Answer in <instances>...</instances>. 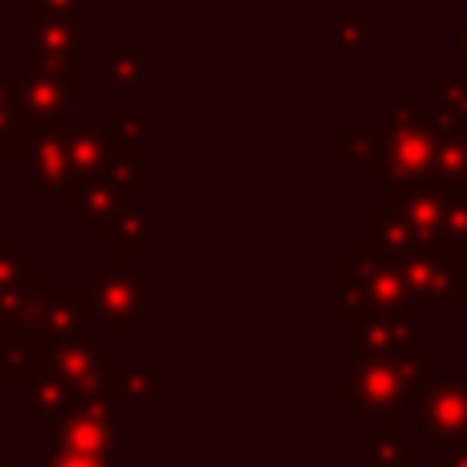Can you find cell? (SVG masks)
I'll list each match as a JSON object with an SVG mask.
<instances>
[{
	"mask_svg": "<svg viewBox=\"0 0 467 467\" xmlns=\"http://www.w3.org/2000/svg\"><path fill=\"white\" fill-rule=\"evenodd\" d=\"M434 372L438 361L423 350L401 358H354V365L336 372V401L347 405L358 423L401 420Z\"/></svg>",
	"mask_w": 467,
	"mask_h": 467,
	"instance_id": "6da1fadb",
	"label": "cell"
},
{
	"mask_svg": "<svg viewBox=\"0 0 467 467\" xmlns=\"http://www.w3.org/2000/svg\"><path fill=\"white\" fill-rule=\"evenodd\" d=\"M431 128L434 109L416 88L390 84L383 91V146L368 171L372 190H398L431 179Z\"/></svg>",
	"mask_w": 467,
	"mask_h": 467,
	"instance_id": "7a4b0ae2",
	"label": "cell"
},
{
	"mask_svg": "<svg viewBox=\"0 0 467 467\" xmlns=\"http://www.w3.org/2000/svg\"><path fill=\"white\" fill-rule=\"evenodd\" d=\"M398 263L379 255L376 244L361 234L350 241V252L336 259V321L350 325L365 310H409Z\"/></svg>",
	"mask_w": 467,
	"mask_h": 467,
	"instance_id": "3957f363",
	"label": "cell"
},
{
	"mask_svg": "<svg viewBox=\"0 0 467 467\" xmlns=\"http://www.w3.org/2000/svg\"><path fill=\"white\" fill-rule=\"evenodd\" d=\"M157 274L135 266H99L84 277L88 321L102 328V339H135L142 325L157 317L153 296Z\"/></svg>",
	"mask_w": 467,
	"mask_h": 467,
	"instance_id": "277c9868",
	"label": "cell"
},
{
	"mask_svg": "<svg viewBox=\"0 0 467 467\" xmlns=\"http://www.w3.org/2000/svg\"><path fill=\"white\" fill-rule=\"evenodd\" d=\"M11 95L18 128L62 124L69 120V109L88 106V69L18 58V66L11 69Z\"/></svg>",
	"mask_w": 467,
	"mask_h": 467,
	"instance_id": "5b68a950",
	"label": "cell"
},
{
	"mask_svg": "<svg viewBox=\"0 0 467 467\" xmlns=\"http://www.w3.org/2000/svg\"><path fill=\"white\" fill-rule=\"evenodd\" d=\"M11 161H18L22 190H33L36 204L58 208L73 190L69 175V146H66V120L44 128H22Z\"/></svg>",
	"mask_w": 467,
	"mask_h": 467,
	"instance_id": "8992f818",
	"label": "cell"
},
{
	"mask_svg": "<svg viewBox=\"0 0 467 467\" xmlns=\"http://www.w3.org/2000/svg\"><path fill=\"white\" fill-rule=\"evenodd\" d=\"M18 58L88 69V7L18 15Z\"/></svg>",
	"mask_w": 467,
	"mask_h": 467,
	"instance_id": "52a82bcc",
	"label": "cell"
},
{
	"mask_svg": "<svg viewBox=\"0 0 467 467\" xmlns=\"http://www.w3.org/2000/svg\"><path fill=\"white\" fill-rule=\"evenodd\" d=\"M416 306H467V241L394 259Z\"/></svg>",
	"mask_w": 467,
	"mask_h": 467,
	"instance_id": "ba28073f",
	"label": "cell"
},
{
	"mask_svg": "<svg viewBox=\"0 0 467 467\" xmlns=\"http://www.w3.org/2000/svg\"><path fill=\"white\" fill-rule=\"evenodd\" d=\"M51 449L95 460H120V405L109 394H84L66 416L55 420Z\"/></svg>",
	"mask_w": 467,
	"mask_h": 467,
	"instance_id": "9c48e42d",
	"label": "cell"
},
{
	"mask_svg": "<svg viewBox=\"0 0 467 467\" xmlns=\"http://www.w3.org/2000/svg\"><path fill=\"white\" fill-rule=\"evenodd\" d=\"M102 84L117 102H139V95L157 84V44L150 36H106Z\"/></svg>",
	"mask_w": 467,
	"mask_h": 467,
	"instance_id": "30bf717a",
	"label": "cell"
},
{
	"mask_svg": "<svg viewBox=\"0 0 467 467\" xmlns=\"http://www.w3.org/2000/svg\"><path fill=\"white\" fill-rule=\"evenodd\" d=\"M354 358H401L416 354L423 339L420 306L409 310H365L350 321Z\"/></svg>",
	"mask_w": 467,
	"mask_h": 467,
	"instance_id": "8fae6325",
	"label": "cell"
},
{
	"mask_svg": "<svg viewBox=\"0 0 467 467\" xmlns=\"http://www.w3.org/2000/svg\"><path fill=\"white\" fill-rule=\"evenodd\" d=\"M383 197H390L401 208V215L409 219L416 252H434L441 244H452L449 241V197H452V186L423 179V182H412V186L383 190Z\"/></svg>",
	"mask_w": 467,
	"mask_h": 467,
	"instance_id": "7c38bea8",
	"label": "cell"
},
{
	"mask_svg": "<svg viewBox=\"0 0 467 467\" xmlns=\"http://www.w3.org/2000/svg\"><path fill=\"white\" fill-rule=\"evenodd\" d=\"M102 365H106V387L120 409L171 401V376L157 365L153 354H109L106 350Z\"/></svg>",
	"mask_w": 467,
	"mask_h": 467,
	"instance_id": "4fadbf2b",
	"label": "cell"
},
{
	"mask_svg": "<svg viewBox=\"0 0 467 467\" xmlns=\"http://www.w3.org/2000/svg\"><path fill=\"white\" fill-rule=\"evenodd\" d=\"M157 208L146 201L124 204L102 230V266H135L139 259L157 252Z\"/></svg>",
	"mask_w": 467,
	"mask_h": 467,
	"instance_id": "5bb4252c",
	"label": "cell"
},
{
	"mask_svg": "<svg viewBox=\"0 0 467 467\" xmlns=\"http://www.w3.org/2000/svg\"><path fill=\"white\" fill-rule=\"evenodd\" d=\"M131 201H139V190H128V186L113 182L109 175H88V179L73 182V190L66 197V212L77 226H84V234L91 241H99L106 223Z\"/></svg>",
	"mask_w": 467,
	"mask_h": 467,
	"instance_id": "9a60e30c",
	"label": "cell"
},
{
	"mask_svg": "<svg viewBox=\"0 0 467 467\" xmlns=\"http://www.w3.org/2000/svg\"><path fill=\"white\" fill-rule=\"evenodd\" d=\"M420 431L431 438L467 434V376H431L416 398Z\"/></svg>",
	"mask_w": 467,
	"mask_h": 467,
	"instance_id": "2e32d148",
	"label": "cell"
},
{
	"mask_svg": "<svg viewBox=\"0 0 467 467\" xmlns=\"http://www.w3.org/2000/svg\"><path fill=\"white\" fill-rule=\"evenodd\" d=\"M102 358H106L102 336H77V339L47 343V365L44 368L58 372L62 379H69L80 394H109Z\"/></svg>",
	"mask_w": 467,
	"mask_h": 467,
	"instance_id": "e0dca14e",
	"label": "cell"
},
{
	"mask_svg": "<svg viewBox=\"0 0 467 467\" xmlns=\"http://www.w3.org/2000/svg\"><path fill=\"white\" fill-rule=\"evenodd\" d=\"M47 336L36 325L7 321L0 317V383L7 390H18L47 365Z\"/></svg>",
	"mask_w": 467,
	"mask_h": 467,
	"instance_id": "ac0fdd59",
	"label": "cell"
},
{
	"mask_svg": "<svg viewBox=\"0 0 467 467\" xmlns=\"http://www.w3.org/2000/svg\"><path fill=\"white\" fill-rule=\"evenodd\" d=\"M18 420L22 423H55L58 416H66L84 394L69 383V379H62L58 372H40V376H33L29 383H22L18 390Z\"/></svg>",
	"mask_w": 467,
	"mask_h": 467,
	"instance_id": "d6986e66",
	"label": "cell"
},
{
	"mask_svg": "<svg viewBox=\"0 0 467 467\" xmlns=\"http://www.w3.org/2000/svg\"><path fill=\"white\" fill-rule=\"evenodd\" d=\"M33 325L51 339V343H62V339H77V336H88V306H84V288H47L44 299L36 303V314H33Z\"/></svg>",
	"mask_w": 467,
	"mask_h": 467,
	"instance_id": "ffe728a7",
	"label": "cell"
},
{
	"mask_svg": "<svg viewBox=\"0 0 467 467\" xmlns=\"http://www.w3.org/2000/svg\"><path fill=\"white\" fill-rule=\"evenodd\" d=\"M102 175H109L113 182L128 186V190H150L157 179V146L150 135H113V146L106 153Z\"/></svg>",
	"mask_w": 467,
	"mask_h": 467,
	"instance_id": "44dd1931",
	"label": "cell"
},
{
	"mask_svg": "<svg viewBox=\"0 0 467 467\" xmlns=\"http://www.w3.org/2000/svg\"><path fill=\"white\" fill-rule=\"evenodd\" d=\"M383 120H339L336 124V171L368 175L379 161Z\"/></svg>",
	"mask_w": 467,
	"mask_h": 467,
	"instance_id": "7402d4cb",
	"label": "cell"
},
{
	"mask_svg": "<svg viewBox=\"0 0 467 467\" xmlns=\"http://www.w3.org/2000/svg\"><path fill=\"white\" fill-rule=\"evenodd\" d=\"M66 146H69V175L73 182L88 175H102L106 153L113 146V131L102 120H66Z\"/></svg>",
	"mask_w": 467,
	"mask_h": 467,
	"instance_id": "603a6c76",
	"label": "cell"
},
{
	"mask_svg": "<svg viewBox=\"0 0 467 467\" xmlns=\"http://www.w3.org/2000/svg\"><path fill=\"white\" fill-rule=\"evenodd\" d=\"M55 285H58V281H55V274H51L47 266H40V259H36V263H29V266H26V270H18L15 277L0 281V317L33 325L36 303H40V299H44V292H47V288H55Z\"/></svg>",
	"mask_w": 467,
	"mask_h": 467,
	"instance_id": "cb8c5ba5",
	"label": "cell"
},
{
	"mask_svg": "<svg viewBox=\"0 0 467 467\" xmlns=\"http://www.w3.org/2000/svg\"><path fill=\"white\" fill-rule=\"evenodd\" d=\"M387 36V22L372 15L365 4H339L336 7V55L339 58H365Z\"/></svg>",
	"mask_w": 467,
	"mask_h": 467,
	"instance_id": "d4e9b609",
	"label": "cell"
},
{
	"mask_svg": "<svg viewBox=\"0 0 467 467\" xmlns=\"http://www.w3.org/2000/svg\"><path fill=\"white\" fill-rule=\"evenodd\" d=\"M379 255L387 259H401V255H412L416 252V241H412V230H409V219L401 215V208L390 201V197H379L376 204H368V234H365Z\"/></svg>",
	"mask_w": 467,
	"mask_h": 467,
	"instance_id": "484cf974",
	"label": "cell"
},
{
	"mask_svg": "<svg viewBox=\"0 0 467 467\" xmlns=\"http://www.w3.org/2000/svg\"><path fill=\"white\" fill-rule=\"evenodd\" d=\"M368 467H420V441L401 420L368 423Z\"/></svg>",
	"mask_w": 467,
	"mask_h": 467,
	"instance_id": "4316f807",
	"label": "cell"
},
{
	"mask_svg": "<svg viewBox=\"0 0 467 467\" xmlns=\"http://www.w3.org/2000/svg\"><path fill=\"white\" fill-rule=\"evenodd\" d=\"M431 109L445 120H460L467 124V58H452L449 69L434 73V99Z\"/></svg>",
	"mask_w": 467,
	"mask_h": 467,
	"instance_id": "83f0119b",
	"label": "cell"
},
{
	"mask_svg": "<svg viewBox=\"0 0 467 467\" xmlns=\"http://www.w3.org/2000/svg\"><path fill=\"white\" fill-rule=\"evenodd\" d=\"M153 117H157V109L150 102H109V106H102V124L113 135H120V139H128V135H150Z\"/></svg>",
	"mask_w": 467,
	"mask_h": 467,
	"instance_id": "f1b7e54d",
	"label": "cell"
},
{
	"mask_svg": "<svg viewBox=\"0 0 467 467\" xmlns=\"http://www.w3.org/2000/svg\"><path fill=\"white\" fill-rule=\"evenodd\" d=\"M18 120H15V95H11V66L7 58L0 55V146L7 153H15V142H18Z\"/></svg>",
	"mask_w": 467,
	"mask_h": 467,
	"instance_id": "f546056e",
	"label": "cell"
},
{
	"mask_svg": "<svg viewBox=\"0 0 467 467\" xmlns=\"http://www.w3.org/2000/svg\"><path fill=\"white\" fill-rule=\"evenodd\" d=\"M29 263H36V255H33V252H26L18 237H0V281L15 277V274H18V270H26Z\"/></svg>",
	"mask_w": 467,
	"mask_h": 467,
	"instance_id": "4dcf8cb0",
	"label": "cell"
},
{
	"mask_svg": "<svg viewBox=\"0 0 467 467\" xmlns=\"http://www.w3.org/2000/svg\"><path fill=\"white\" fill-rule=\"evenodd\" d=\"M434 467H467V434L434 438Z\"/></svg>",
	"mask_w": 467,
	"mask_h": 467,
	"instance_id": "1f68e13d",
	"label": "cell"
},
{
	"mask_svg": "<svg viewBox=\"0 0 467 467\" xmlns=\"http://www.w3.org/2000/svg\"><path fill=\"white\" fill-rule=\"evenodd\" d=\"M33 467H120V460L109 463V460H95V456H80V452L51 449V452H40V456L33 460Z\"/></svg>",
	"mask_w": 467,
	"mask_h": 467,
	"instance_id": "d6a6232c",
	"label": "cell"
},
{
	"mask_svg": "<svg viewBox=\"0 0 467 467\" xmlns=\"http://www.w3.org/2000/svg\"><path fill=\"white\" fill-rule=\"evenodd\" d=\"M77 7H88V0H18V15H29V11H77Z\"/></svg>",
	"mask_w": 467,
	"mask_h": 467,
	"instance_id": "836d02e7",
	"label": "cell"
},
{
	"mask_svg": "<svg viewBox=\"0 0 467 467\" xmlns=\"http://www.w3.org/2000/svg\"><path fill=\"white\" fill-rule=\"evenodd\" d=\"M449 36H452V44H456V55L467 58V22H452V26H449Z\"/></svg>",
	"mask_w": 467,
	"mask_h": 467,
	"instance_id": "e575fe53",
	"label": "cell"
},
{
	"mask_svg": "<svg viewBox=\"0 0 467 467\" xmlns=\"http://www.w3.org/2000/svg\"><path fill=\"white\" fill-rule=\"evenodd\" d=\"M0 467H22V456L7 449V441L0 438Z\"/></svg>",
	"mask_w": 467,
	"mask_h": 467,
	"instance_id": "d590c367",
	"label": "cell"
},
{
	"mask_svg": "<svg viewBox=\"0 0 467 467\" xmlns=\"http://www.w3.org/2000/svg\"><path fill=\"white\" fill-rule=\"evenodd\" d=\"M139 0H88V7H135Z\"/></svg>",
	"mask_w": 467,
	"mask_h": 467,
	"instance_id": "8d00e7d4",
	"label": "cell"
},
{
	"mask_svg": "<svg viewBox=\"0 0 467 467\" xmlns=\"http://www.w3.org/2000/svg\"><path fill=\"white\" fill-rule=\"evenodd\" d=\"M7 161H11V153L0 146V190H4V182H7Z\"/></svg>",
	"mask_w": 467,
	"mask_h": 467,
	"instance_id": "74e56055",
	"label": "cell"
},
{
	"mask_svg": "<svg viewBox=\"0 0 467 467\" xmlns=\"http://www.w3.org/2000/svg\"><path fill=\"white\" fill-rule=\"evenodd\" d=\"M4 416H7V387L0 383V420H4Z\"/></svg>",
	"mask_w": 467,
	"mask_h": 467,
	"instance_id": "f35d334b",
	"label": "cell"
}]
</instances>
